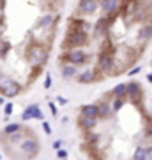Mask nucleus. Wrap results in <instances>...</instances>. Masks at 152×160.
Here are the masks:
<instances>
[{
	"instance_id": "f257e3e1",
	"label": "nucleus",
	"mask_w": 152,
	"mask_h": 160,
	"mask_svg": "<svg viewBox=\"0 0 152 160\" xmlns=\"http://www.w3.org/2000/svg\"><path fill=\"white\" fill-rule=\"evenodd\" d=\"M150 44L152 0H76L58 42V74L83 86L117 79Z\"/></svg>"
},
{
	"instance_id": "f03ea898",
	"label": "nucleus",
	"mask_w": 152,
	"mask_h": 160,
	"mask_svg": "<svg viewBox=\"0 0 152 160\" xmlns=\"http://www.w3.org/2000/svg\"><path fill=\"white\" fill-rule=\"evenodd\" d=\"M89 160H152V95L138 79L122 81L83 104L76 116Z\"/></svg>"
},
{
	"instance_id": "7ed1b4c3",
	"label": "nucleus",
	"mask_w": 152,
	"mask_h": 160,
	"mask_svg": "<svg viewBox=\"0 0 152 160\" xmlns=\"http://www.w3.org/2000/svg\"><path fill=\"white\" fill-rule=\"evenodd\" d=\"M66 0H0V95H25L43 76Z\"/></svg>"
},
{
	"instance_id": "20e7f679",
	"label": "nucleus",
	"mask_w": 152,
	"mask_h": 160,
	"mask_svg": "<svg viewBox=\"0 0 152 160\" xmlns=\"http://www.w3.org/2000/svg\"><path fill=\"white\" fill-rule=\"evenodd\" d=\"M0 144L4 148V153H7L11 160H34L39 153V141L35 137V132H32L27 127H25L21 141L16 137V134L7 132V136H5L2 132Z\"/></svg>"
},
{
	"instance_id": "39448f33",
	"label": "nucleus",
	"mask_w": 152,
	"mask_h": 160,
	"mask_svg": "<svg viewBox=\"0 0 152 160\" xmlns=\"http://www.w3.org/2000/svg\"><path fill=\"white\" fill-rule=\"evenodd\" d=\"M150 63H152V60H150Z\"/></svg>"
}]
</instances>
